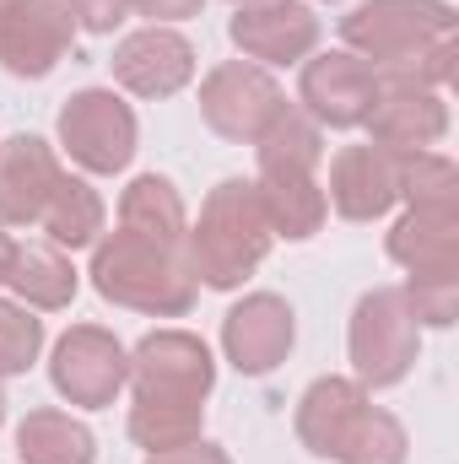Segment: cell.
Instances as JSON below:
<instances>
[{
  "label": "cell",
  "mask_w": 459,
  "mask_h": 464,
  "mask_svg": "<svg viewBox=\"0 0 459 464\" xmlns=\"http://www.w3.org/2000/svg\"><path fill=\"white\" fill-rule=\"evenodd\" d=\"M76 44V22L60 0H5L0 65L22 82H44Z\"/></svg>",
  "instance_id": "13"
},
{
  "label": "cell",
  "mask_w": 459,
  "mask_h": 464,
  "mask_svg": "<svg viewBox=\"0 0 459 464\" xmlns=\"http://www.w3.org/2000/svg\"><path fill=\"white\" fill-rule=\"evenodd\" d=\"M60 5L82 33H98V38H114V27H124L130 16V0H60Z\"/></svg>",
  "instance_id": "28"
},
{
  "label": "cell",
  "mask_w": 459,
  "mask_h": 464,
  "mask_svg": "<svg viewBox=\"0 0 459 464\" xmlns=\"http://www.w3.org/2000/svg\"><path fill=\"white\" fill-rule=\"evenodd\" d=\"M254 189H259L270 232L287 237V243H308L330 222V200H325L319 168H308V162H270V168H259Z\"/></svg>",
  "instance_id": "18"
},
{
  "label": "cell",
  "mask_w": 459,
  "mask_h": 464,
  "mask_svg": "<svg viewBox=\"0 0 459 464\" xmlns=\"http://www.w3.org/2000/svg\"><path fill=\"white\" fill-rule=\"evenodd\" d=\"M400 297L422 330H449L459 319V270L454 276H405Z\"/></svg>",
  "instance_id": "26"
},
{
  "label": "cell",
  "mask_w": 459,
  "mask_h": 464,
  "mask_svg": "<svg viewBox=\"0 0 459 464\" xmlns=\"http://www.w3.org/2000/svg\"><path fill=\"white\" fill-rule=\"evenodd\" d=\"M146 464H232V454L222 449V443H206V438H195V443H179V449L146 454Z\"/></svg>",
  "instance_id": "30"
},
{
  "label": "cell",
  "mask_w": 459,
  "mask_h": 464,
  "mask_svg": "<svg viewBox=\"0 0 459 464\" xmlns=\"http://www.w3.org/2000/svg\"><path fill=\"white\" fill-rule=\"evenodd\" d=\"M367 140L411 157V151H433L449 135V98L433 87H411V82H384L378 103L367 114Z\"/></svg>",
  "instance_id": "16"
},
{
  "label": "cell",
  "mask_w": 459,
  "mask_h": 464,
  "mask_svg": "<svg viewBox=\"0 0 459 464\" xmlns=\"http://www.w3.org/2000/svg\"><path fill=\"white\" fill-rule=\"evenodd\" d=\"M11 254H16V237L0 227V286H5V276H11Z\"/></svg>",
  "instance_id": "31"
},
{
  "label": "cell",
  "mask_w": 459,
  "mask_h": 464,
  "mask_svg": "<svg viewBox=\"0 0 459 464\" xmlns=\"http://www.w3.org/2000/svg\"><path fill=\"white\" fill-rule=\"evenodd\" d=\"M54 135H60V151L93 173V179H114L135 162V146H141V124L135 109L119 98L114 87H82L60 103L54 119Z\"/></svg>",
  "instance_id": "6"
},
{
  "label": "cell",
  "mask_w": 459,
  "mask_h": 464,
  "mask_svg": "<svg viewBox=\"0 0 459 464\" xmlns=\"http://www.w3.org/2000/svg\"><path fill=\"white\" fill-rule=\"evenodd\" d=\"M103 217H109V211H103V195H98L87 179L60 173V184H54V195H49L38 227L49 232V243H60L65 254H76V248H93V243L103 237Z\"/></svg>",
  "instance_id": "23"
},
{
  "label": "cell",
  "mask_w": 459,
  "mask_h": 464,
  "mask_svg": "<svg viewBox=\"0 0 459 464\" xmlns=\"http://www.w3.org/2000/svg\"><path fill=\"white\" fill-rule=\"evenodd\" d=\"M60 173L65 168L44 135L0 140V227H38Z\"/></svg>",
  "instance_id": "17"
},
{
  "label": "cell",
  "mask_w": 459,
  "mask_h": 464,
  "mask_svg": "<svg viewBox=\"0 0 459 464\" xmlns=\"http://www.w3.org/2000/svg\"><path fill=\"white\" fill-rule=\"evenodd\" d=\"M16 459L22 464H98V438L71 411H27L16 421Z\"/></svg>",
  "instance_id": "22"
},
{
  "label": "cell",
  "mask_w": 459,
  "mask_h": 464,
  "mask_svg": "<svg viewBox=\"0 0 459 464\" xmlns=\"http://www.w3.org/2000/svg\"><path fill=\"white\" fill-rule=\"evenodd\" d=\"M367 400H373V394H367L356 378H336V372L314 378V383L298 394V411H292L298 443H303L314 459H336L341 443H346V432H351V421H356V411H362Z\"/></svg>",
  "instance_id": "19"
},
{
  "label": "cell",
  "mask_w": 459,
  "mask_h": 464,
  "mask_svg": "<svg viewBox=\"0 0 459 464\" xmlns=\"http://www.w3.org/2000/svg\"><path fill=\"white\" fill-rule=\"evenodd\" d=\"M119 227L135 232V237H151V243H173V248H184L190 211H184L179 184L162 179V173H141V179H130L124 195H119Z\"/></svg>",
  "instance_id": "21"
},
{
  "label": "cell",
  "mask_w": 459,
  "mask_h": 464,
  "mask_svg": "<svg viewBox=\"0 0 459 464\" xmlns=\"http://www.w3.org/2000/svg\"><path fill=\"white\" fill-rule=\"evenodd\" d=\"M389 259L405 276H454L459 270V200H411L384 237Z\"/></svg>",
  "instance_id": "15"
},
{
  "label": "cell",
  "mask_w": 459,
  "mask_h": 464,
  "mask_svg": "<svg viewBox=\"0 0 459 464\" xmlns=\"http://www.w3.org/2000/svg\"><path fill=\"white\" fill-rule=\"evenodd\" d=\"M281 109H287L281 82L254 60H222L200 76V119L211 135H222L232 146H254Z\"/></svg>",
  "instance_id": "7"
},
{
  "label": "cell",
  "mask_w": 459,
  "mask_h": 464,
  "mask_svg": "<svg viewBox=\"0 0 459 464\" xmlns=\"http://www.w3.org/2000/svg\"><path fill=\"white\" fill-rule=\"evenodd\" d=\"M298 346V314L281 292H243L222 314V356L243 378H270Z\"/></svg>",
  "instance_id": "11"
},
{
  "label": "cell",
  "mask_w": 459,
  "mask_h": 464,
  "mask_svg": "<svg viewBox=\"0 0 459 464\" xmlns=\"http://www.w3.org/2000/svg\"><path fill=\"white\" fill-rule=\"evenodd\" d=\"M135 16H146V27H173V22H190L206 11V0H130Z\"/></svg>",
  "instance_id": "29"
},
{
  "label": "cell",
  "mask_w": 459,
  "mask_h": 464,
  "mask_svg": "<svg viewBox=\"0 0 459 464\" xmlns=\"http://www.w3.org/2000/svg\"><path fill=\"white\" fill-rule=\"evenodd\" d=\"M319 16L308 0H249V5H232L228 38L232 49L265 71H281V65H303L314 49H319Z\"/></svg>",
  "instance_id": "10"
},
{
  "label": "cell",
  "mask_w": 459,
  "mask_h": 464,
  "mask_svg": "<svg viewBox=\"0 0 459 464\" xmlns=\"http://www.w3.org/2000/svg\"><path fill=\"white\" fill-rule=\"evenodd\" d=\"M49 383L76 411H109L130 383V351L103 324H71L49 351Z\"/></svg>",
  "instance_id": "8"
},
{
  "label": "cell",
  "mask_w": 459,
  "mask_h": 464,
  "mask_svg": "<svg viewBox=\"0 0 459 464\" xmlns=\"http://www.w3.org/2000/svg\"><path fill=\"white\" fill-rule=\"evenodd\" d=\"M130 443L146 454L195 443L217 389V356L190 330H151L130 351Z\"/></svg>",
  "instance_id": "1"
},
{
  "label": "cell",
  "mask_w": 459,
  "mask_h": 464,
  "mask_svg": "<svg viewBox=\"0 0 459 464\" xmlns=\"http://www.w3.org/2000/svg\"><path fill=\"white\" fill-rule=\"evenodd\" d=\"M38 356H44V319L22 303L0 297V383L22 378Z\"/></svg>",
  "instance_id": "25"
},
{
  "label": "cell",
  "mask_w": 459,
  "mask_h": 464,
  "mask_svg": "<svg viewBox=\"0 0 459 464\" xmlns=\"http://www.w3.org/2000/svg\"><path fill=\"white\" fill-rule=\"evenodd\" d=\"M405 459H411V438H405L400 416H389L384 405L367 400V405L356 411L351 432H346L336 464H405Z\"/></svg>",
  "instance_id": "24"
},
{
  "label": "cell",
  "mask_w": 459,
  "mask_h": 464,
  "mask_svg": "<svg viewBox=\"0 0 459 464\" xmlns=\"http://www.w3.org/2000/svg\"><path fill=\"white\" fill-rule=\"evenodd\" d=\"M5 286L16 292V303H22V308H33V314H60V308H71V303H76L82 276H76L71 254H65L60 243H49V237H44V243H16Z\"/></svg>",
  "instance_id": "20"
},
{
  "label": "cell",
  "mask_w": 459,
  "mask_h": 464,
  "mask_svg": "<svg viewBox=\"0 0 459 464\" xmlns=\"http://www.w3.org/2000/svg\"><path fill=\"white\" fill-rule=\"evenodd\" d=\"M0 427H5V389H0Z\"/></svg>",
  "instance_id": "32"
},
{
  "label": "cell",
  "mask_w": 459,
  "mask_h": 464,
  "mask_svg": "<svg viewBox=\"0 0 459 464\" xmlns=\"http://www.w3.org/2000/svg\"><path fill=\"white\" fill-rule=\"evenodd\" d=\"M378 71L351 49H325L298 65V109L319 130H362L378 103Z\"/></svg>",
  "instance_id": "9"
},
{
  "label": "cell",
  "mask_w": 459,
  "mask_h": 464,
  "mask_svg": "<svg viewBox=\"0 0 459 464\" xmlns=\"http://www.w3.org/2000/svg\"><path fill=\"white\" fill-rule=\"evenodd\" d=\"M454 27L449 0H362L341 16V49L367 60L378 82L444 92L454 82Z\"/></svg>",
  "instance_id": "2"
},
{
  "label": "cell",
  "mask_w": 459,
  "mask_h": 464,
  "mask_svg": "<svg viewBox=\"0 0 459 464\" xmlns=\"http://www.w3.org/2000/svg\"><path fill=\"white\" fill-rule=\"evenodd\" d=\"M93 292L114 308L146 314V319H184L200 297L195 276H190V254L173 243H151L135 232H103L93 243Z\"/></svg>",
  "instance_id": "3"
},
{
  "label": "cell",
  "mask_w": 459,
  "mask_h": 464,
  "mask_svg": "<svg viewBox=\"0 0 459 464\" xmlns=\"http://www.w3.org/2000/svg\"><path fill=\"white\" fill-rule=\"evenodd\" d=\"M114 82L130 98H173L195 82V44L179 27H135L114 44Z\"/></svg>",
  "instance_id": "14"
},
{
  "label": "cell",
  "mask_w": 459,
  "mask_h": 464,
  "mask_svg": "<svg viewBox=\"0 0 459 464\" xmlns=\"http://www.w3.org/2000/svg\"><path fill=\"white\" fill-rule=\"evenodd\" d=\"M270 243H276V232L265 222V206H259L254 179H222L206 195L200 222H190V232H184L190 276H195V286L238 292L265 265Z\"/></svg>",
  "instance_id": "4"
},
{
  "label": "cell",
  "mask_w": 459,
  "mask_h": 464,
  "mask_svg": "<svg viewBox=\"0 0 459 464\" xmlns=\"http://www.w3.org/2000/svg\"><path fill=\"white\" fill-rule=\"evenodd\" d=\"M400 200H459V168L444 151H411L400 173Z\"/></svg>",
  "instance_id": "27"
},
{
  "label": "cell",
  "mask_w": 459,
  "mask_h": 464,
  "mask_svg": "<svg viewBox=\"0 0 459 464\" xmlns=\"http://www.w3.org/2000/svg\"><path fill=\"white\" fill-rule=\"evenodd\" d=\"M400 173H405V157L378 146V140H362V146H341L330 157V179H325V200L341 222H378L400 206Z\"/></svg>",
  "instance_id": "12"
},
{
  "label": "cell",
  "mask_w": 459,
  "mask_h": 464,
  "mask_svg": "<svg viewBox=\"0 0 459 464\" xmlns=\"http://www.w3.org/2000/svg\"><path fill=\"white\" fill-rule=\"evenodd\" d=\"M232 5H249V0H232Z\"/></svg>",
  "instance_id": "33"
},
{
  "label": "cell",
  "mask_w": 459,
  "mask_h": 464,
  "mask_svg": "<svg viewBox=\"0 0 459 464\" xmlns=\"http://www.w3.org/2000/svg\"><path fill=\"white\" fill-rule=\"evenodd\" d=\"M346 356H351V378L367 394H384L411 378L422 356V324L411 319L400 286H373L356 297L346 324Z\"/></svg>",
  "instance_id": "5"
}]
</instances>
